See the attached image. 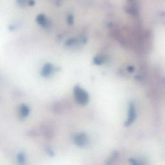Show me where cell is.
Listing matches in <instances>:
<instances>
[{"label":"cell","instance_id":"1","mask_svg":"<svg viewBox=\"0 0 165 165\" xmlns=\"http://www.w3.org/2000/svg\"><path fill=\"white\" fill-rule=\"evenodd\" d=\"M74 95L76 101L81 105L87 104L88 101V94L80 87H76L74 88Z\"/></svg>","mask_w":165,"mask_h":165},{"label":"cell","instance_id":"2","mask_svg":"<svg viewBox=\"0 0 165 165\" xmlns=\"http://www.w3.org/2000/svg\"><path fill=\"white\" fill-rule=\"evenodd\" d=\"M136 116V109L135 107L133 104H131L130 106L129 111H128V119H127V121L125 123L126 126H128L133 122L134 120H135Z\"/></svg>","mask_w":165,"mask_h":165},{"label":"cell","instance_id":"3","mask_svg":"<svg viewBox=\"0 0 165 165\" xmlns=\"http://www.w3.org/2000/svg\"><path fill=\"white\" fill-rule=\"evenodd\" d=\"M87 136L85 133H80L75 136L74 138V143L78 146H84L87 142Z\"/></svg>","mask_w":165,"mask_h":165},{"label":"cell","instance_id":"4","mask_svg":"<svg viewBox=\"0 0 165 165\" xmlns=\"http://www.w3.org/2000/svg\"><path fill=\"white\" fill-rule=\"evenodd\" d=\"M52 70H53L52 66V65L50 64H47L43 68L42 74L43 75H44V76H47V75H50L52 73Z\"/></svg>","mask_w":165,"mask_h":165},{"label":"cell","instance_id":"5","mask_svg":"<svg viewBox=\"0 0 165 165\" xmlns=\"http://www.w3.org/2000/svg\"><path fill=\"white\" fill-rule=\"evenodd\" d=\"M29 113V109L25 105H22L20 107V114L23 118L27 116Z\"/></svg>","mask_w":165,"mask_h":165},{"label":"cell","instance_id":"6","mask_svg":"<svg viewBox=\"0 0 165 165\" xmlns=\"http://www.w3.org/2000/svg\"><path fill=\"white\" fill-rule=\"evenodd\" d=\"M37 21L41 25H44V23L46 22V19L43 15H39L37 18Z\"/></svg>","mask_w":165,"mask_h":165},{"label":"cell","instance_id":"7","mask_svg":"<svg viewBox=\"0 0 165 165\" xmlns=\"http://www.w3.org/2000/svg\"><path fill=\"white\" fill-rule=\"evenodd\" d=\"M18 161L20 163H23L25 162V156H23V154H20L19 157H18Z\"/></svg>","mask_w":165,"mask_h":165},{"label":"cell","instance_id":"8","mask_svg":"<svg viewBox=\"0 0 165 165\" xmlns=\"http://www.w3.org/2000/svg\"><path fill=\"white\" fill-rule=\"evenodd\" d=\"M130 162L132 165H141L136 159H130Z\"/></svg>","mask_w":165,"mask_h":165}]
</instances>
